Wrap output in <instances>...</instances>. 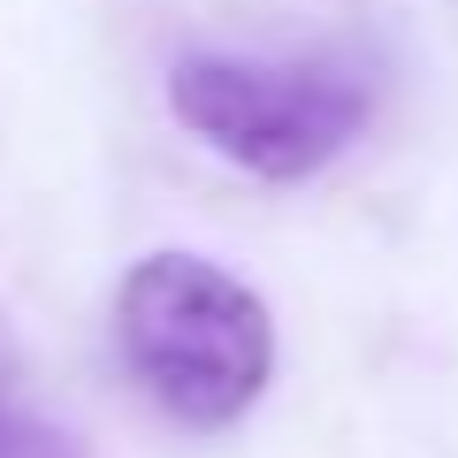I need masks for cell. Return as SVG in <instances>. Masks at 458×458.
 Wrapping results in <instances>:
<instances>
[{
	"instance_id": "obj_3",
	"label": "cell",
	"mask_w": 458,
	"mask_h": 458,
	"mask_svg": "<svg viewBox=\"0 0 458 458\" xmlns=\"http://www.w3.org/2000/svg\"><path fill=\"white\" fill-rule=\"evenodd\" d=\"M0 458H16V428H8V412H0Z\"/></svg>"
},
{
	"instance_id": "obj_2",
	"label": "cell",
	"mask_w": 458,
	"mask_h": 458,
	"mask_svg": "<svg viewBox=\"0 0 458 458\" xmlns=\"http://www.w3.org/2000/svg\"><path fill=\"white\" fill-rule=\"evenodd\" d=\"M168 107L191 138H207L222 161L252 168L267 183H298L328 168L367 131L375 92L360 69L298 54V62H260V54H183L168 69Z\"/></svg>"
},
{
	"instance_id": "obj_1",
	"label": "cell",
	"mask_w": 458,
	"mask_h": 458,
	"mask_svg": "<svg viewBox=\"0 0 458 458\" xmlns=\"http://www.w3.org/2000/svg\"><path fill=\"white\" fill-rule=\"evenodd\" d=\"M114 344L131 382L176 428H229L276 375L267 306L199 252H146L114 283Z\"/></svg>"
}]
</instances>
